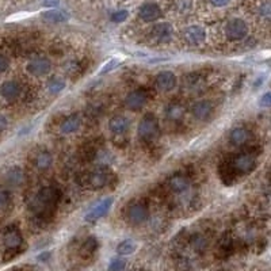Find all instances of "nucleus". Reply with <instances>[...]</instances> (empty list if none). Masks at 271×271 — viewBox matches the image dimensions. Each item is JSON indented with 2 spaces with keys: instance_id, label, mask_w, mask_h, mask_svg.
<instances>
[{
  "instance_id": "nucleus-1",
  "label": "nucleus",
  "mask_w": 271,
  "mask_h": 271,
  "mask_svg": "<svg viewBox=\"0 0 271 271\" xmlns=\"http://www.w3.org/2000/svg\"><path fill=\"white\" fill-rule=\"evenodd\" d=\"M86 186L91 187V188H102L110 182L112 179V172L108 171L106 167H96L88 174H86Z\"/></svg>"
},
{
  "instance_id": "nucleus-2",
  "label": "nucleus",
  "mask_w": 271,
  "mask_h": 271,
  "mask_svg": "<svg viewBox=\"0 0 271 271\" xmlns=\"http://www.w3.org/2000/svg\"><path fill=\"white\" fill-rule=\"evenodd\" d=\"M56 198V190L53 187H44L42 190L38 192V194L32 202V208L34 210L44 212L45 209H49L50 206L54 205Z\"/></svg>"
},
{
  "instance_id": "nucleus-3",
  "label": "nucleus",
  "mask_w": 271,
  "mask_h": 271,
  "mask_svg": "<svg viewBox=\"0 0 271 271\" xmlns=\"http://www.w3.org/2000/svg\"><path fill=\"white\" fill-rule=\"evenodd\" d=\"M225 36L230 41H242L248 36V24L240 18L230 19L225 24Z\"/></svg>"
},
{
  "instance_id": "nucleus-4",
  "label": "nucleus",
  "mask_w": 271,
  "mask_h": 271,
  "mask_svg": "<svg viewBox=\"0 0 271 271\" xmlns=\"http://www.w3.org/2000/svg\"><path fill=\"white\" fill-rule=\"evenodd\" d=\"M230 167L234 170V172L247 175L252 172L256 167V158L251 154H240L234 158Z\"/></svg>"
},
{
  "instance_id": "nucleus-5",
  "label": "nucleus",
  "mask_w": 271,
  "mask_h": 271,
  "mask_svg": "<svg viewBox=\"0 0 271 271\" xmlns=\"http://www.w3.org/2000/svg\"><path fill=\"white\" fill-rule=\"evenodd\" d=\"M158 134H159V126L154 116H146L142 118L138 125V136L141 140L150 141Z\"/></svg>"
},
{
  "instance_id": "nucleus-6",
  "label": "nucleus",
  "mask_w": 271,
  "mask_h": 271,
  "mask_svg": "<svg viewBox=\"0 0 271 271\" xmlns=\"http://www.w3.org/2000/svg\"><path fill=\"white\" fill-rule=\"evenodd\" d=\"M52 70V62L46 57H36L33 60L28 61V70L33 76H45Z\"/></svg>"
},
{
  "instance_id": "nucleus-7",
  "label": "nucleus",
  "mask_w": 271,
  "mask_h": 271,
  "mask_svg": "<svg viewBox=\"0 0 271 271\" xmlns=\"http://www.w3.org/2000/svg\"><path fill=\"white\" fill-rule=\"evenodd\" d=\"M162 11H160L159 4L156 3H145L138 10V16H140L144 22H154L156 19H159Z\"/></svg>"
},
{
  "instance_id": "nucleus-8",
  "label": "nucleus",
  "mask_w": 271,
  "mask_h": 271,
  "mask_svg": "<svg viewBox=\"0 0 271 271\" xmlns=\"http://www.w3.org/2000/svg\"><path fill=\"white\" fill-rule=\"evenodd\" d=\"M128 218L132 224H142L148 218V209L142 204H134L128 210Z\"/></svg>"
},
{
  "instance_id": "nucleus-9",
  "label": "nucleus",
  "mask_w": 271,
  "mask_h": 271,
  "mask_svg": "<svg viewBox=\"0 0 271 271\" xmlns=\"http://www.w3.org/2000/svg\"><path fill=\"white\" fill-rule=\"evenodd\" d=\"M192 112L198 121H206L213 112V104L209 100H200L192 106Z\"/></svg>"
},
{
  "instance_id": "nucleus-10",
  "label": "nucleus",
  "mask_w": 271,
  "mask_h": 271,
  "mask_svg": "<svg viewBox=\"0 0 271 271\" xmlns=\"http://www.w3.org/2000/svg\"><path fill=\"white\" fill-rule=\"evenodd\" d=\"M183 37L187 41V44L190 45H201L205 40V30L201 28V26H190L184 30L183 33Z\"/></svg>"
},
{
  "instance_id": "nucleus-11",
  "label": "nucleus",
  "mask_w": 271,
  "mask_h": 271,
  "mask_svg": "<svg viewBox=\"0 0 271 271\" xmlns=\"http://www.w3.org/2000/svg\"><path fill=\"white\" fill-rule=\"evenodd\" d=\"M172 36L174 28L170 24H159L152 28V37H154L158 42H168L172 38Z\"/></svg>"
},
{
  "instance_id": "nucleus-12",
  "label": "nucleus",
  "mask_w": 271,
  "mask_h": 271,
  "mask_svg": "<svg viewBox=\"0 0 271 271\" xmlns=\"http://www.w3.org/2000/svg\"><path fill=\"white\" fill-rule=\"evenodd\" d=\"M175 86H176V76L172 72L164 70L156 76V87L162 91H171L175 88Z\"/></svg>"
},
{
  "instance_id": "nucleus-13",
  "label": "nucleus",
  "mask_w": 271,
  "mask_h": 271,
  "mask_svg": "<svg viewBox=\"0 0 271 271\" xmlns=\"http://www.w3.org/2000/svg\"><path fill=\"white\" fill-rule=\"evenodd\" d=\"M112 198H104L103 201H100L98 205L94 208L86 216L87 221H96L98 218L103 217L104 214H108V210L112 209Z\"/></svg>"
},
{
  "instance_id": "nucleus-14",
  "label": "nucleus",
  "mask_w": 271,
  "mask_h": 271,
  "mask_svg": "<svg viewBox=\"0 0 271 271\" xmlns=\"http://www.w3.org/2000/svg\"><path fill=\"white\" fill-rule=\"evenodd\" d=\"M146 103V95L142 91H133L125 99V104L129 110H141Z\"/></svg>"
},
{
  "instance_id": "nucleus-15",
  "label": "nucleus",
  "mask_w": 271,
  "mask_h": 271,
  "mask_svg": "<svg viewBox=\"0 0 271 271\" xmlns=\"http://www.w3.org/2000/svg\"><path fill=\"white\" fill-rule=\"evenodd\" d=\"M0 92H2V96L7 100H15L20 95V86L14 80H8L2 84Z\"/></svg>"
},
{
  "instance_id": "nucleus-16",
  "label": "nucleus",
  "mask_w": 271,
  "mask_h": 271,
  "mask_svg": "<svg viewBox=\"0 0 271 271\" xmlns=\"http://www.w3.org/2000/svg\"><path fill=\"white\" fill-rule=\"evenodd\" d=\"M129 125H130V122L128 120L126 117H124V116H116V117H112L108 122V129L112 133L114 134H122V133H125V132L129 129Z\"/></svg>"
},
{
  "instance_id": "nucleus-17",
  "label": "nucleus",
  "mask_w": 271,
  "mask_h": 271,
  "mask_svg": "<svg viewBox=\"0 0 271 271\" xmlns=\"http://www.w3.org/2000/svg\"><path fill=\"white\" fill-rule=\"evenodd\" d=\"M251 138V133L246 128H234V130L229 133V141L234 145L247 144Z\"/></svg>"
},
{
  "instance_id": "nucleus-18",
  "label": "nucleus",
  "mask_w": 271,
  "mask_h": 271,
  "mask_svg": "<svg viewBox=\"0 0 271 271\" xmlns=\"http://www.w3.org/2000/svg\"><path fill=\"white\" fill-rule=\"evenodd\" d=\"M170 188L172 192H178V194H184L190 190V182L188 179L184 178V176H180V175H175L172 178L170 179Z\"/></svg>"
},
{
  "instance_id": "nucleus-19",
  "label": "nucleus",
  "mask_w": 271,
  "mask_h": 271,
  "mask_svg": "<svg viewBox=\"0 0 271 271\" xmlns=\"http://www.w3.org/2000/svg\"><path fill=\"white\" fill-rule=\"evenodd\" d=\"M24 180V174L22 168L19 167H11V168L6 172V182L8 183L10 186L19 187Z\"/></svg>"
},
{
  "instance_id": "nucleus-20",
  "label": "nucleus",
  "mask_w": 271,
  "mask_h": 271,
  "mask_svg": "<svg viewBox=\"0 0 271 271\" xmlns=\"http://www.w3.org/2000/svg\"><path fill=\"white\" fill-rule=\"evenodd\" d=\"M44 20H46L49 24H64L68 20V14L66 11H61V10H50L42 14Z\"/></svg>"
},
{
  "instance_id": "nucleus-21",
  "label": "nucleus",
  "mask_w": 271,
  "mask_h": 271,
  "mask_svg": "<svg viewBox=\"0 0 271 271\" xmlns=\"http://www.w3.org/2000/svg\"><path fill=\"white\" fill-rule=\"evenodd\" d=\"M79 128H80L79 117H76V116H70V117H68L66 121L62 122V125L60 126V132L62 133V134H72V133L78 132Z\"/></svg>"
},
{
  "instance_id": "nucleus-22",
  "label": "nucleus",
  "mask_w": 271,
  "mask_h": 271,
  "mask_svg": "<svg viewBox=\"0 0 271 271\" xmlns=\"http://www.w3.org/2000/svg\"><path fill=\"white\" fill-rule=\"evenodd\" d=\"M258 18L267 24H271V0H266L259 4L256 10Z\"/></svg>"
},
{
  "instance_id": "nucleus-23",
  "label": "nucleus",
  "mask_w": 271,
  "mask_h": 271,
  "mask_svg": "<svg viewBox=\"0 0 271 271\" xmlns=\"http://www.w3.org/2000/svg\"><path fill=\"white\" fill-rule=\"evenodd\" d=\"M34 163H36L38 170H48L53 163V156L46 150H42V152L37 154Z\"/></svg>"
},
{
  "instance_id": "nucleus-24",
  "label": "nucleus",
  "mask_w": 271,
  "mask_h": 271,
  "mask_svg": "<svg viewBox=\"0 0 271 271\" xmlns=\"http://www.w3.org/2000/svg\"><path fill=\"white\" fill-rule=\"evenodd\" d=\"M22 243V236L18 230H10L4 234V244L8 248H18Z\"/></svg>"
},
{
  "instance_id": "nucleus-25",
  "label": "nucleus",
  "mask_w": 271,
  "mask_h": 271,
  "mask_svg": "<svg viewBox=\"0 0 271 271\" xmlns=\"http://www.w3.org/2000/svg\"><path fill=\"white\" fill-rule=\"evenodd\" d=\"M136 248H137V244L134 243V240L128 238V240H124V242H121V243L118 244L117 252L120 254V255L126 256V255H132V254L134 252Z\"/></svg>"
},
{
  "instance_id": "nucleus-26",
  "label": "nucleus",
  "mask_w": 271,
  "mask_h": 271,
  "mask_svg": "<svg viewBox=\"0 0 271 271\" xmlns=\"http://www.w3.org/2000/svg\"><path fill=\"white\" fill-rule=\"evenodd\" d=\"M66 80L61 79V78H54V79H52L49 82V84H48V90H49V92L50 94H60L62 90H66Z\"/></svg>"
},
{
  "instance_id": "nucleus-27",
  "label": "nucleus",
  "mask_w": 271,
  "mask_h": 271,
  "mask_svg": "<svg viewBox=\"0 0 271 271\" xmlns=\"http://www.w3.org/2000/svg\"><path fill=\"white\" fill-rule=\"evenodd\" d=\"M183 108L180 106V104H176V103H174V104H171L168 108V110H167V118L168 120H171V121H178V120H180L183 116Z\"/></svg>"
},
{
  "instance_id": "nucleus-28",
  "label": "nucleus",
  "mask_w": 271,
  "mask_h": 271,
  "mask_svg": "<svg viewBox=\"0 0 271 271\" xmlns=\"http://www.w3.org/2000/svg\"><path fill=\"white\" fill-rule=\"evenodd\" d=\"M126 267V262L121 259V258H117V259H112L110 264H108V271H124Z\"/></svg>"
},
{
  "instance_id": "nucleus-29",
  "label": "nucleus",
  "mask_w": 271,
  "mask_h": 271,
  "mask_svg": "<svg viewBox=\"0 0 271 271\" xmlns=\"http://www.w3.org/2000/svg\"><path fill=\"white\" fill-rule=\"evenodd\" d=\"M208 246V242H206V238L201 234H196L192 238V247L196 248V251H204Z\"/></svg>"
},
{
  "instance_id": "nucleus-30",
  "label": "nucleus",
  "mask_w": 271,
  "mask_h": 271,
  "mask_svg": "<svg viewBox=\"0 0 271 271\" xmlns=\"http://www.w3.org/2000/svg\"><path fill=\"white\" fill-rule=\"evenodd\" d=\"M95 248H96V240L95 238H88L84 244H83V248H82V254H84V255H91V254L95 251Z\"/></svg>"
},
{
  "instance_id": "nucleus-31",
  "label": "nucleus",
  "mask_w": 271,
  "mask_h": 271,
  "mask_svg": "<svg viewBox=\"0 0 271 271\" xmlns=\"http://www.w3.org/2000/svg\"><path fill=\"white\" fill-rule=\"evenodd\" d=\"M128 12L126 10H120V11H116L114 14L112 15V22H116V24H121L124 20H126L128 18Z\"/></svg>"
},
{
  "instance_id": "nucleus-32",
  "label": "nucleus",
  "mask_w": 271,
  "mask_h": 271,
  "mask_svg": "<svg viewBox=\"0 0 271 271\" xmlns=\"http://www.w3.org/2000/svg\"><path fill=\"white\" fill-rule=\"evenodd\" d=\"M259 106L264 108H271V91L266 92L262 98H260V100H259Z\"/></svg>"
},
{
  "instance_id": "nucleus-33",
  "label": "nucleus",
  "mask_w": 271,
  "mask_h": 271,
  "mask_svg": "<svg viewBox=\"0 0 271 271\" xmlns=\"http://www.w3.org/2000/svg\"><path fill=\"white\" fill-rule=\"evenodd\" d=\"M10 202V194L6 190H0V208H6Z\"/></svg>"
},
{
  "instance_id": "nucleus-34",
  "label": "nucleus",
  "mask_w": 271,
  "mask_h": 271,
  "mask_svg": "<svg viewBox=\"0 0 271 271\" xmlns=\"http://www.w3.org/2000/svg\"><path fill=\"white\" fill-rule=\"evenodd\" d=\"M117 64H118L117 60L110 61V62H108V66H103V70H100V75H103V74H108V72H110V70H112V68H116V66H117Z\"/></svg>"
},
{
  "instance_id": "nucleus-35",
  "label": "nucleus",
  "mask_w": 271,
  "mask_h": 271,
  "mask_svg": "<svg viewBox=\"0 0 271 271\" xmlns=\"http://www.w3.org/2000/svg\"><path fill=\"white\" fill-rule=\"evenodd\" d=\"M8 60H7V57L2 56L0 54V74H3L7 68H8Z\"/></svg>"
},
{
  "instance_id": "nucleus-36",
  "label": "nucleus",
  "mask_w": 271,
  "mask_h": 271,
  "mask_svg": "<svg viewBox=\"0 0 271 271\" xmlns=\"http://www.w3.org/2000/svg\"><path fill=\"white\" fill-rule=\"evenodd\" d=\"M7 125H8V122H7V118H6L4 116H2V114H0V133H2L3 130H6Z\"/></svg>"
},
{
  "instance_id": "nucleus-37",
  "label": "nucleus",
  "mask_w": 271,
  "mask_h": 271,
  "mask_svg": "<svg viewBox=\"0 0 271 271\" xmlns=\"http://www.w3.org/2000/svg\"><path fill=\"white\" fill-rule=\"evenodd\" d=\"M210 2L213 3V6H216V7H224V6L229 4L230 0H210Z\"/></svg>"
}]
</instances>
